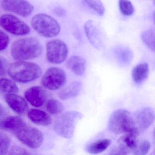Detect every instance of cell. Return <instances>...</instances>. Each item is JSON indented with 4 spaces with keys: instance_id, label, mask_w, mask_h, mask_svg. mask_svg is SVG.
Wrapping results in <instances>:
<instances>
[{
    "instance_id": "obj_21",
    "label": "cell",
    "mask_w": 155,
    "mask_h": 155,
    "mask_svg": "<svg viewBox=\"0 0 155 155\" xmlns=\"http://www.w3.org/2000/svg\"><path fill=\"white\" fill-rule=\"evenodd\" d=\"M149 68L147 63L138 64L132 69V78L136 84H140L147 80L148 76Z\"/></svg>"
},
{
    "instance_id": "obj_30",
    "label": "cell",
    "mask_w": 155,
    "mask_h": 155,
    "mask_svg": "<svg viewBox=\"0 0 155 155\" xmlns=\"http://www.w3.org/2000/svg\"><path fill=\"white\" fill-rule=\"evenodd\" d=\"M9 37L3 31L0 30V51L4 50L8 46Z\"/></svg>"
},
{
    "instance_id": "obj_6",
    "label": "cell",
    "mask_w": 155,
    "mask_h": 155,
    "mask_svg": "<svg viewBox=\"0 0 155 155\" xmlns=\"http://www.w3.org/2000/svg\"><path fill=\"white\" fill-rule=\"evenodd\" d=\"M0 26L7 32L16 36H25L31 31L27 23L12 14H3L1 16Z\"/></svg>"
},
{
    "instance_id": "obj_31",
    "label": "cell",
    "mask_w": 155,
    "mask_h": 155,
    "mask_svg": "<svg viewBox=\"0 0 155 155\" xmlns=\"http://www.w3.org/2000/svg\"><path fill=\"white\" fill-rule=\"evenodd\" d=\"M9 66L7 60L3 57L0 56V76H5L7 74Z\"/></svg>"
},
{
    "instance_id": "obj_17",
    "label": "cell",
    "mask_w": 155,
    "mask_h": 155,
    "mask_svg": "<svg viewBox=\"0 0 155 155\" xmlns=\"http://www.w3.org/2000/svg\"><path fill=\"white\" fill-rule=\"evenodd\" d=\"M29 119L35 124L42 126H48L52 122L51 117L47 112L37 109H31L28 112Z\"/></svg>"
},
{
    "instance_id": "obj_23",
    "label": "cell",
    "mask_w": 155,
    "mask_h": 155,
    "mask_svg": "<svg viewBox=\"0 0 155 155\" xmlns=\"http://www.w3.org/2000/svg\"><path fill=\"white\" fill-rule=\"evenodd\" d=\"M18 91V87L14 81L8 78L0 79V93L8 94Z\"/></svg>"
},
{
    "instance_id": "obj_18",
    "label": "cell",
    "mask_w": 155,
    "mask_h": 155,
    "mask_svg": "<svg viewBox=\"0 0 155 155\" xmlns=\"http://www.w3.org/2000/svg\"><path fill=\"white\" fill-rule=\"evenodd\" d=\"M86 60L80 56H73L67 61L68 68L78 76H81L85 73L86 70Z\"/></svg>"
},
{
    "instance_id": "obj_9",
    "label": "cell",
    "mask_w": 155,
    "mask_h": 155,
    "mask_svg": "<svg viewBox=\"0 0 155 155\" xmlns=\"http://www.w3.org/2000/svg\"><path fill=\"white\" fill-rule=\"evenodd\" d=\"M18 139L27 147L32 149L38 148L43 143V133L38 129L26 126L15 134Z\"/></svg>"
},
{
    "instance_id": "obj_11",
    "label": "cell",
    "mask_w": 155,
    "mask_h": 155,
    "mask_svg": "<svg viewBox=\"0 0 155 155\" xmlns=\"http://www.w3.org/2000/svg\"><path fill=\"white\" fill-rule=\"evenodd\" d=\"M1 6L4 10L24 18L30 16L34 10L27 0H2Z\"/></svg>"
},
{
    "instance_id": "obj_10",
    "label": "cell",
    "mask_w": 155,
    "mask_h": 155,
    "mask_svg": "<svg viewBox=\"0 0 155 155\" xmlns=\"http://www.w3.org/2000/svg\"><path fill=\"white\" fill-rule=\"evenodd\" d=\"M139 132L138 129L136 128L124 133V135L119 139L117 147L113 150L110 154L125 155L133 152L138 142V137Z\"/></svg>"
},
{
    "instance_id": "obj_14",
    "label": "cell",
    "mask_w": 155,
    "mask_h": 155,
    "mask_svg": "<svg viewBox=\"0 0 155 155\" xmlns=\"http://www.w3.org/2000/svg\"><path fill=\"white\" fill-rule=\"evenodd\" d=\"M25 98L32 106L36 107L44 105L47 99V92L41 87L35 86L28 89L25 94Z\"/></svg>"
},
{
    "instance_id": "obj_1",
    "label": "cell",
    "mask_w": 155,
    "mask_h": 155,
    "mask_svg": "<svg viewBox=\"0 0 155 155\" xmlns=\"http://www.w3.org/2000/svg\"><path fill=\"white\" fill-rule=\"evenodd\" d=\"M42 45L35 38L19 39L12 43L11 54L18 61L33 59L39 57L42 52Z\"/></svg>"
},
{
    "instance_id": "obj_20",
    "label": "cell",
    "mask_w": 155,
    "mask_h": 155,
    "mask_svg": "<svg viewBox=\"0 0 155 155\" xmlns=\"http://www.w3.org/2000/svg\"><path fill=\"white\" fill-rule=\"evenodd\" d=\"M82 85L79 81H75L70 83L68 86L62 90L59 94V96L63 100L74 98L78 96L81 91Z\"/></svg>"
},
{
    "instance_id": "obj_22",
    "label": "cell",
    "mask_w": 155,
    "mask_h": 155,
    "mask_svg": "<svg viewBox=\"0 0 155 155\" xmlns=\"http://www.w3.org/2000/svg\"><path fill=\"white\" fill-rule=\"evenodd\" d=\"M111 144L109 139H102L90 144L87 147V151L92 154H99L106 150Z\"/></svg>"
},
{
    "instance_id": "obj_12",
    "label": "cell",
    "mask_w": 155,
    "mask_h": 155,
    "mask_svg": "<svg viewBox=\"0 0 155 155\" xmlns=\"http://www.w3.org/2000/svg\"><path fill=\"white\" fill-rule=\"evenodd\" d=\"M136 127L139 131L147 129L154 122L155 113L150 107L143 108L138 110L133 116Z\"/></svg>"
},
{
    "instance_id": "obj_24",
    "label": "cell",
    "mask_w": 155,
    "mask_h": 155,
    "mask_svg": "<svg viewBox=\"0 0 155 155\" xmlns=\"http://www.w3.org/2000/svg\"><path fill=\"white\" fill-rule=\"evenodd\" d=\"M155 31L152 28H150L141 34V40L143 43L150 50L155 51Z\"/></svg>"
},
{
    "instance_id": "obj_8",
    "label": "cell",
    "mask_w": 155,
    "mask_h": 155,
    "mask_svg": "<svg viewBox=\"0 0 155 155\" xmlns=\"http://www.w3.org/2000/svg\"><path fill=\"white\" fill-rule=\"evenodd\" d=\"M46 49L47 60L52 64H61L68 57V50L67 45L60 40L49 41L47 43Z\"/></svg>"
},
{
    "instance_id": "obj_25",
    "label": "cell",
    "mask_w": 155,
    "mask_h": 155,
    "mask_svg": "<svg viewBox=\"0 0 155 155\" xmlns=\"http://www.w3.org/2000/svg\"><path fill=\"white\" fill-rule=\"evenodd\" d=\"M47 109L49 113L53 115L60 114L64 110V106L58 100H49L47 104Z\"/></svg>"
},
{
    "instance_id": "obj_34",
    "label": "cell",
    "mask_w": 155,
    "mask_h": 155,
    "mask_svg": "<svg viewBox=\"0 0 155 155\" xmlns=\"http://www.w3.org/2000/svg\"><path fill=\"white\" fill-rule=\"evenodd\" d=\"M5 113V109L4 107L0 103V118L2 117Z\"/></svg>"
},
{
    "instance_id": "obj_33",
    "label": "cell",
    "mask_w": 155,
    "mask_h": 155,
    "mask_svg": "<svg viewBox=\"0 0 155 155\" xmlns=\"http://www.w3.org/2000/svg\"><path fill=\"white\" fill-rule=\"evenodd\" d=\"M53 12L58 17H61L66 14V11L65 10L61 8H55L53 10Z\"/></svg>"
},
{
    "instance_id": "obj_7",
    "label": "cell",
    "mask_w": 155,
    "mask_h": 155,
    "mask_svg": "<svg viewBox=\"0 0 155 155\" xmlns=\"http://www.w3.org/2000/svg\"><path fill=\"white\" fill-rule=\"evenodd\" d=\"M67 81L65 71L58 68H51L45 72L41 79L43 87L51 91L57 90L63 87Z\"/></svg>"
},
{
    "instance_id": "obj_3",
    "label": "cell",
    "mask_w": 155,
    "mask_h": 155,
    "mask_svg": "<svg viewBox=\"0 0 155 155\" xmlns=\"http://www.w3.org/2000/svg\"><path fill=\"white\" fill-rule=\"evenodd\" d=\"M31 24L34 30L44 38H54L60 32L58 22L51 16L44 13L34 16L31 19Z\"/></svg>"
},
{
    "instance_id": "obj_15",
    "label": "cell",
    "mask_w": 155,
    "mask_h": 155,
    "mask_svg": "<svg viewBox=\"0 0 155 155\" xmlns=\"http://www.w3.org/2000/svg\"><path fill=\"white\" fill-rule=\"evenodd\" d=\"M4 99L10 107L18 114H23L28 110V105L26 100L16 93L6 94Z\"/></svg>"
},
{
    "instance_id": "obj_26",
    "label": "cell",
    "mask_w": 155,
    "mask_h": 155,
    "mask_svg": "<svg viewBox=\"0 0 155 155\" xmlns=\"http://www.w3.org/2000/svg\"><path fill=\"white\" fill-rule=\"evenodd\" d=\"M91 8L97 12L100 16H103L105 9L103 3L101 0H83Z\"/></svg>"
},
{
    "instance_id": "obj_29",
    "label": "cell",
    "mask_w": 155,
    "mask_h": 155,
    "mask_svg": "<svg viewBox=\"0 0 155 155\" xmlns=\"http://www.w3.org/2000/svg\"><path fill=\"white\" fill-rule=\"evenodd\" d=\"M150 142L147 140L138 141L137 147L133 151L134 155H143L147 154L150 149Z\"/></svg>"
},
{
    "instance_id": "obj_19",
    "label": "cell",
    "mask_w": 155,
    "mask_h": 155,
    "mask_svg": "<svg viewBox=\"0 0 155 155\" xmlns=\"http://www.w3.org/2000/svg\"><path fill=\"white\" fill-rule=\"evenodd\" d=\"M115 56L119 65L121 67H127L132 61L133 54L132 51L126 47H120L115 51Z\"/></svg>"
},
{
    "instance_id": "obj_13",
    "label": "cell",
    "mask_w": 155,
    "mask_h": 155,
    "mask_svg": "<svg viewBox=\"0 0 155 155\" xmlns=\"http://www.w3.org/2000/svg\"><path fill=\"white\" fill-rule=\"evenodd\" d=\"M85 33L91 44L97 49L102 48L104 45V38L100 29L94 21L89 20L84 26Z\"/></svg>"
},
{
    "instance_id": "obj_4",
    "label": "cell",
    "mask_w": 155,
    "mask_h": 155,
    "mask_svg": "<svg viewBox=\"0 0 155 155\" xmlns=\"http://www.w3.org/2000/svg\"><path fill=\"white\" fill-rule=\"evenodd\" d=\"M83 115L76 111H68L61 115L55 120L54 130L57 134L66 138L73 137L76 125Z\"/></svg>"
},
{
    "instance_id": "obj_28",
    "label": "cell",
    "mask_w": 155,
    "mask_h": 155,
    "mask_svg": "<svg viewBox=\"0 0 155 155\" xmlns=\"http://www.w3.org/2000/svg\"><path fill=\"white\" fill-rule=\"evenodd\" d=\"M11 145L10 139L3 132H0V155H6Z\"/></svg>"
},
{
    "instance_id": "obj_32",
    "label": "cell",
    "mask_w": 155,
    "mask_h": 155,
    "mask_svg": "<svg viewBox=\"0 0 155 155\" xmlns=\"http://www.w3.org/2000/svg\"><path fill=\"white\" fill-rule=\"evenodd\" d=\"M11 155H29L31 154L27 150L18 146H13L9 151Z\"/></svg>"
},
{
    "instance_id": "obj_5",
    "label": "cell",
    "mask_w": 155,
    "mask_h": 155,
    "mask_svg": "<svg viewBox=\"0 0 155 155\" xmlns=\"http://www.w3.org/2000/svg\"><path fill=\"white\" fill-rule=\"evenodd\" d=\"M108 126L110 131L116 134L127 133L137 128L133 116L124 109L118 110L112 113L109 120Z\"/></svg>"
},
{
    "instance_id": "obj_27",
    "label": "cell",
    "mask_w": 155,
    "mask_h": 155,
    "mask_svg": "<svg viewBox=\"0 0 155 155\" xmlns=\"http://www.w3.org/2000/svg\"><path fill=\"white\" fill-rule=\"evenodd\" d=\"M119 6L121 13L125 16H131L134 13V7L129 0H119Z\"/></svg>"
},
{
    "instance_id": "obj_16",
    "label": "cell",
    "mask_w": 155,
    "mask_h": 155,
    "mask_svg": "<svg viewBox=\"0 0 155 155\" xmlns=\"http://www.w3.org/2000/svg\"><path fill=\"white\" fill-rule=\"evenodd\" d=\"M27 126L21 118L15 116L7 117L0 121V129L17 133Z\"/></svg>"
},
{
    "instance_id": "obj_2",
    "label": "cell",
    "mask_w": 155,
    "mask_h": 155,
    "mask_svg": "<svg viewBox=\"0 0 155 155\" xmlns=\"http://www.w3.org/2000/svg\"><path fill=\"white\" fill-rule=\"evenodd\" d=\"M8 73L16 81L27 83L39 78L42 71L40 66L36 63L18 61L9 65Z\"/></svg>"
}]
</instances>
